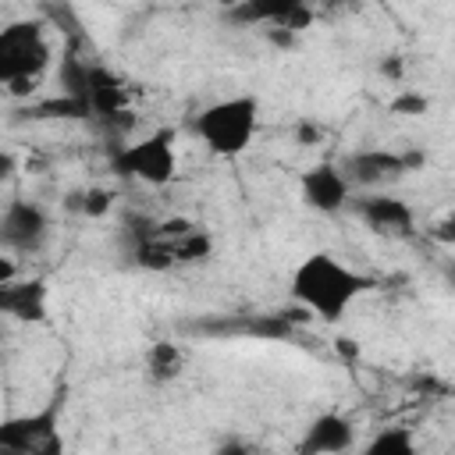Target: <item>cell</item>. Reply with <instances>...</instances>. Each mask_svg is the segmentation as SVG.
Returning <instances> with one entry per match:
<instances>
[{
    "label": "cell",
    "instance_id": "cell-21",
    "mask_svg": "<svg viewBox=\"0 0 455 455\" xmlns=\"http://www.w3.org/2000/svg\"><path fill=\"white\" fill-rule=\"evenodd\" d=\"M0 455H14V451H7V448H0Z\"/></svg>",
    "mask_w": 455,
    "mask_h": 455
},
{
    "label": "cell",
    "instance_id": "cell-20",
    "mask_svg": "<svg viewBox=\"0 0 455 455\" xmlns=\"http://www.w3.org/2000/svg\"><path fill=\"white\" fill-rule=\"evenodd\" d=\"M14 171H18V160H14L7 149H0V185H4V181H11V178H14Z\"/></svg>",
    "mask_w": 455,
    "mask_h": 455
},
{
    "label": "cell",
    "instance_id": "cell-11",
    "mask_svg": "<svg viewBox=\"0 0 455 455\" xmlns=\"http://www.w3.org/2000/svg\"><path fill=\"white\" fill-rule=\"evenodd\" d=\"M416 164H419V156H398V153H384V149H366V153H355L341 171L352 181V188H359V185L395 181V178L405 174V167H416Z\"/></svg>",
    "mask_w": 455,
    "mask_h": 455
},
{
    "label": "cell",
    "instance_id": "cell-13",
    "mask_svg": "<svg viewBox=\"0 0 455 455\" xmlns=\"http://www.w3.org/2000/svg\"><path fill=\"white\" fill-rule=\"evenodd\" d=\"M359 455H423V448L416 444L412 430H405V427H384V430H377L359 448Z\"/></svg>",
    "mask_w": 455,
    "mask_h": 455
},
{
    "label": "cell",
    "instance_id": "cell-4",
    "mask_svg": "<svg viewBox=\"0 0 455 455\" xmlns=\"http://www.w3.org/2000/svg\"><path fill=\"white\" fill-rule=\"evenodd\" d=\"M210 249H213V242L199 224H192L185 217H171V220H160L149 231H142L135 256L142 267L164 270V267H178V263H199L210 256Z\"/></svg>",
    "mask_w": 455,
    "mask_h": 455
},
{
    "label": "cell",
    "instance_id": "cell-6",
    "mask_svg": "<svg viewBox=\"0 0 455 455\" xmlns=\"http://www.w3.org/2000/svg\"><path fill=\"white\" fill-rule=\"evenodd\" d=\"M0 448L14 455H64L60 398L46 402L36 412H18L0 419Z\"/></svg>",
    "mask_w": 455,
    "mask_h": 455
},
{
    "label": "cell",
    "instance_id": "cell-9",
    "mask_svg": "<svg viewBox=\"0 0 455 455\" xmlns=\"http://www.w3.org/2000/svg\"><path fill=\"white\" fill-rule=\"evenodd\" d=\"M25 320L43 323L50 316V288L43 277H14L0 284V320Z\"/></svg>",
    "mask_w": 455,
    "mask_h": 455
},
{
    "label": "cell",
    "instance_id": "cell-12",
    "mask_svg": "<svg viewBox=\"0 0 455 455\" xmlns=\"http://www.w3.org/2000/svg\"><path fill=\"white\" fill-rule=\"evenodd\" d=\"M355 213L380 235H409L416 217H412V206L405 199H395V196H366V199H355Z\"/></svg>",
    "mask_w": 455,
    "mask_h": 455
},
{
    "label": "cell",
    "instance_id": "cell-3",
    "mask_svg": "<svg viewBox=\"0 0 455 455\" xmlns=\"http://www.w3.org/2000/svg\"><path fill=\"white\" fill-rule=\"evenodd\" d=\"M50 64H53V39L43 21L21 18L0 25V85L25 96Z\"/></svg>",
    "mask_w": 455,
    "mask_h": 455
},
{
    "label": "cell",
    "instance_id": "cell-18",
    "mask_svg": "<svg viewBox=\"0 0 455 455\" xmlns=\"http://www.w3.org/2000/svg\"><path fill=\"white\" fill-rule=\"evenodd\" d=\"M391 107H395L398 114H405V110H412V114H416V110H427V100H423V96H398Z\"/></svg>",
    "mask_w": 455,
    "mask_h": 455
},
{
    "label": "cell",
    "instance_id": "cell-7",
    "mask_svg": "<svg viewBox=\"0 0 455 455\" xmlns=\"http://www.w3.org/2000/svg\"><path fill=\"white\" fill-rule=\"evenodd\" d=\"M50 238V217L39 203L32 199H11L0 213V245L7 252H39L43 242Z\"/></svg>",
    "mask_w": 455,
    "mask_h": 455
},
{
    "label": "cell",
    "instance_id": "cell-5",
    "mask_svg": "<svg viewBox=\"0 0 455 455\" xmlns=\"http://www.w3.org/2000/svg\"><path fill=\"white\" fill-rule=\"evenodd\" d=\"M110 167L117 178L139 181V185H167L178 174V153H174V132L171 128H156L135 142L117 146V153L110 156Z\"/></svg>",
    "mask_w": 455,
    "mask_h": 455
},
{
    "label": "cell",
    "instance_id": "cell-19",
    "mask_svg": "<svg viewBox=\"0 0 455 455\" xmlns=\"http://www.w3.org/2000/svg\"><path fill=\"white\" fill-rule=\"evenodd\" d=\"M316 142H320V124L302 121L299 124V146H316Z\"/></svg>",
    "mask_w": 455,
    "mask_h": 455
},
{
    "label": "cell",
    "instance_id": "cell-2",
    "mask_svg": "<svg viewBox=\"0 0 455 455\" xmlns=\"http://www.w3.org/2000/svg\"><path fill=\"white\" fill-rule=\"evenodd\" d=\"M196 139L220 160H235L242 156L256 132H259V100L252 92H238V96H224L206 103L196 121H192Z\"/></svg>",
    "mask_w": 455,
    "mask_h": 455
},
{
    "label": "cell",
    "instance_id": "cell-16",
    "mask_svg": "<svg viewBox=\"0 0 455 455\" xmlns=\"http://www.w3.org/2000/svg\"><path fill=\"white\" fill-rule=\"evenodd\" d=\"M14 277H21L18 259H14L11 252H0V284H7V281H14Z\"/></svg>",
    "mask_w": 455,
    "mask_h": 455
},
{
    "label": "cell",
    "instance_id": "cell-8",
    "mask_svg": "<svg viewBox=\"0 0 455 455\" xmlns=\"http://www.w3.org/2000/svg\"><path fill=\"white\" fill-rule=\"evenodd\" d=\"M299 192L302 203L316 213H338L352 203V181L345 178V171L338 164H313L309 171H302L299 178Z\"/></svg>",
    "mask_w": 455,
    "mask_h": 455
},
{
    "label": "cell",
    "instance_id": "cell-10",
    "mask_svg": "<svg viewBox=\"0 0 455 455\" xmlns=\"http://www.w3.org/2000/svg\"><path fill=\"white\" fill-rule=\"evenodd\" d=\"M352 448H355V423L341 412H320L299 441V455H348Z\"/></svg>",
    "mask_w": 455,
    "mask_h": 455
},
{
    "label": "cell",
    "instance_id": "cell-17",
    "mask_svg": "<svg viewBox=\"0 0 455 455\" xmlns=\"http://www.w3.org/2000/svg\"><path fill=\"white\" fill-rule=\"evenodd\" d=\"M213 455H256V451H252V444H245V441H235V437H231V441L217 444V448H213Z\"/></svg>",
    "mask_w": 455,
    "mask_h": 455
},
{
    "label": "cell",
    "instance_id": "cell-14",
    "mask_svg": "<svg viewBox=\"0 0 455 455\" xmlns=\"http://www.w3.org/2000/svg\"><path fill=\"white\" fill-rule=\"evenodd\" d=\"M181 363H185V355L174 341H153L146 352V370L153 380H174L181 373Z\"/></svg>",
    "mask_w": 455,
    "mask_h": 455
},
{
    "label": "cell",
    "instance_id": "cell-15",
    "mask_svg": "<svg viewBox=\"0 0 455 455\" xmlns=\"http://www.w3.org/2000/svg\"><path fill=\"white\" fill-rule=\"evenodd\" d=\"M107 206H110V196H107L103 188H89V192H85V203H82V210H85L89 217H100Z\"/></svg>",
    "mask_w": 455,
    "mask_h": 455
},
{
    "label": "cell",
    "instance_id": "cell-1",
    "mask_svg": "<svg viewBox=\"0 0 455 455\" xmlns=\"http://www.w3.org/2000/svg\"><path fill=\"white\" fill-rule=\"evenodd\" d=\"M370 288V277L338 259L334 252H313L291 270V299L323 323H338Z\"/></svg>",
    "mask_w": 455,
    "mask_h": 455
}]
</instances>
